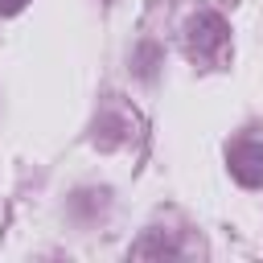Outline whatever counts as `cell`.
<instances>
[{
  "label": "cell",
  "mask_w": 263,
  "mask_h": 263,
  "mask_svg": "<svg viewBox=\"0 0 263 263\" xmlns=\"http://www.w3.org/2000/svg\"><path fill=\"white\" fill-rule=\"evenodd\" d=\"M185 53H189V62H197L205 70L222 66L230 58V25L210 8L193 12L189 25H185Z\"/></svg>",
  "instance_id": "1"
},
{
  "label": "cell",
  "mask_w": 263,
  "mask_h": 263,
  "mask_svg": "<svg viewBox=\"0 0 263 263\" xmlns=\"http://www.w3.org/2000/svg\"><path fill=\"white\" fill-rule=\"evenodd\" d=\"M230 177L247 189H259L263 185V140H238L230 144Z\"/></svg>",
  "instance_id": "2"
},
{
  "label": "cell",
  "mask_w": 263,
  "mask_h": 263,
  "mask_svg": "<svg viewBox=\"0 0 263 263\" xmlns=\"http://www.w3.org/2000/svg\"><path fill=\"white\" fill-rule=\"evenodd\" d=\"M132 255H177V247L168 238H144V242L132 247Z\"/></svg>",
  "instance_id": "3"
},
{
  "label": "cell",
  "mask_w": 263,
  "mask_h": 263,
  "mask_svg": "<svg viewBox=\"0 0 263 263\" xmlns=\"http://www.w3.org/2000/svg\"><path fill=\"white\" fill-rule=\"evenodd\" d=\"M25 4H29V0H0V16H16Z\"/></svg>",
  "instance_id": "4"
}]
</instances>
